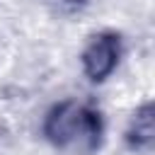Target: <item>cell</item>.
<instances>
[{"instance_id":"1","label":"cell","mask_w":155,"mask_h":155,"mask_svg":"<svg viewBox=\"0 0 155 155\" xmlns=\"http://www.w3.org/2000/svg\"><path fill=\"white\" fill-rule=\"evenodd\" d=\"M41 131L53 148L70 150L75 155H94L104 140V121L99 109L75 99L53 104L44 116Z\"/></svg>"},{"instance_id":"2","label":"cell","mask_w":155,"mask_h":155,"mask_svg":"<svg viewBox=\"0 0 155 155\" xmlns=\"http://www.w3.org/2000/svg\"><path fill=\"white\" fill-rule=\"evenodd\" d=\"M124 53V44H121V34L116 31H99L90 39V44L85 46L80 63H82V73L87 75L90 82H104L119 65Z\"/></svg>"},{"instance_id":"3","label":"cell","mask_w":155,"mask_h":155,"mask_svg":"<svg viewBox=\"0 0 155 155\" xmlns=\"http://www.w3.org/2000/svg\"><path fill=\"white\" fill-rule=\"evenodd\" d=\"M124 136H126V145L136 153H145L153 148L155 143V104L153 102H143L133 111Z\"/></svg>"}]
</instances>
